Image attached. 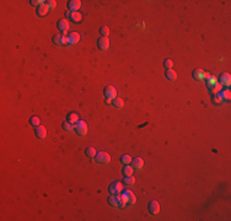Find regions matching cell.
Wrapping results in <instances>:
<instances>
[{
	"mask_svg": "<svg viewBox=\"0 0 231 221\" xmlns=\"http://www.w3.org/2000/svg\"><path fill=\"white\" fill-rule=\"evenodd\" d=\"M119 195H121V193H119V194H111L108 197L107 201H108V204L112 208H117L118 209V206H119Z\"/></svg>",
	"mask_w": 231,
	"mask_h": 221,
	"instance_id": "obj_8",
	"label": "cell"
},
{
	"mask_svg": "<svg viewBox=\"0 0 231 221\" xmlns=\"http://www.w3.org/2000/svg\"><path fill=\"white\" fill-rule=\"evenodd\" d=\"M69 43V38L67 34H62V38H60V44H67Z\"/></svg>",
	"mask_w": 231,
	"mask_h": 221,
	"instance_id": "obj_34",
	"label": "cell"
},
{
	"mask_svg": "<svg viewBox=\"0 0 231 221\" xmlns=\"http://www.w3.org/2000/svg\"><path fill=\"white\" fill-rule=\"evenodd\" d=\"M210 90H211V92H213L214 95H219V92H220L221 90H223V85L219 84V82H218V84H215V85H214L213 87H211Z\"/></svg>",
	"mask_w": 231,
	"mask_h": 221,
	"instance_id": "obj_27",
	"label": "cell"
},
{
	"mask_svg": "<svg viewBox=\"0 0 231 221\" xmlns=\"http://www.w3.org/2000/svg\"><path fill=\"white\" fill-rule=\"evenodd\" d=\"M60 38H62V34H59V33L54 34L53 36V43L54 44H60Z\"/></svg>",
	"mask_w": 231,
	"mask_h": 221,
	"instance_id": "obj_33",
	"label": "cell"
},
{
	"mask_svg": "<svg viewBox=\"0 0 231 221\" xmlns=\"http://www.w3.org/2000/svg\"><path fill=\"white\" fill-rule=\"evenodd\" d=\"M87 130H89L87 124L84 121H79V122H76L75 124H74V132L80 136H85L87 134Z\"/></svg>",
	"mask_w": 231,
	"mask_h": 221,
	"instance_id": "obj_1",
	"label": "cell"
},
{
	"mask_svg": "<svg viewBox=\"0 0 231 221\" xmlns=\"http://www.w3.org/2000/svg\"><path fill=\"white\" fill-rule=\"evenodd\" d=\"M67 121H68V122H70L71 124H75L76 122H79V121H80V119H79V116H78V113L70 112V113L68 114V118H67Z\"/></svg>",
	"mask_w": 231,
	"mask_h": 221,
	"instance_id": "obj_18",
	"label": "cell"
},
{
	"mask_svg": "<svg viewBox=\"0 0 231 221\" xmlns=\"http://www.w3.org/2000/svg\"><path fill=\"white\" fill-rule=\"evenodd\" d=\"M81 7V1L80 0H70L68 3V9L69 11H78Z\"/></svg>",
	"mask_w": 231,
	"mask_h": 221,
	"instance_id": "obj_13",
	"label": "cell"
},
{
	"mask_svg": "<svg viewBox=\"0 0 231 221\" xmlns=\"http://www.w3.org/2000/svg\"><path fill=\"white\" fill-rule=\"evenodd\" d=\"M47 5H48L49 9H54L55 5H57V3H55L54 0H49V1H47Z\"/></svg>",
	"mask_w": 231,
	"mask_h": 221,
	"instance_id": "obj_35",
	"label": "cell"
},
{
	"mask_svg": "<svg viewBox=\"0 0 231 221\" xmlns=\"http://www.w3.org/2000/svg\"><path fill=\"white\" fill-rule=\"evenodd\" d=\"M219 96L223 98V101H229L230 100V90L229 89H223L219 92Z\"/></svg>",
	"mask_w": 231,
	"mask_h": 221,
	"instance_id": "obj_19",
	"label": "cell"
},
{
	"mask_svg": "<svg viewBox=\"0 0 231 221\" xmlns=\"http://www.w3.org/2000/svg\"><path fill=\"white\" fill-rule=\"evenodd\" d=\"M34 134H36V136L38 138V139L43 140L44 138L47 136V129H45L44 127H42V125H38V127L34 128Z\"/></svg>",
	"mask_w": 231,
	"mask_h": 221,
	"instance_id": "obj_9",
	"label": "cell"
},
{
	"mask_svg": "<svg viewBox=\"0 0 231 221\" xmlns=\"http://www.w3.org/2000/svg\"><path fill=\"white\" fill-rule=\"evenodd\" d=\"M132 160H133V159H132L129 155H122V156H121V162H122L123 165H129V163L132 162Z\"/></svg>",
	"mask_w": 231,
	"mask_h": 221,
	"instance_id": "obj_28",
	"label": "cell"
},
{
	"mask_svg": "<svg viewBox=\"0 0 231 221\" xmlns=\"http://www.w3.org/2000/svg\"><path fill=\"white\" fill-rule=\"evenodd\" d=\"M219 84H221L223 86H230L231 84V78H230V74L227 72H223L221 75L219 76Z\"/></svg>",
	"mask_w": 231,
	"mask_h": 221,
	"instance_id": "obj_10",
	"label": "cell"
},
{
	"mask_svg": "<svg viewBox=\"0 0 231 221\" xmlns=\"http://www.w3.org/2000/svg\"><path fill=\"white\" fill-rule=\"evenodd\" d=\"M85 154H86L87 157L94 159L95 155H96V149H95V147H92V146H90V147H87V149L85 150Z\"/></svg>",
	"mask_w": 231,
	"mask_h": 221,
	"instance_id": "obj_22",
	"label": "cell"
},
{
	"mask_svg": "<svg viewBox=\"0 0 231 221\" xmlns=\"http://www.w3.org/2000/svg\"><path fill=\"white\" fill-rule=\"evenodd\" d=\"M48 11H49L48 5H47V4H42V5H40V6H37L36 14L38 15V16H41V17H43V16H45V15L48 14Z\"/></svg>",
	"mask_w": 231,
	"mask_h": 221,
	"instance_id": "obj_12",
	"label": "cell"
},
{
	"mask_svg": "<svg viewBox=\"0 0 231 221\" xmlns=\"http://www.w3.org/2000/svg\"><path fill=\"white\" fill-rule=\"evenodd\" d=\"M164 67H165L166 69H171V68L173 67V61H172L171 59H166V60L164 61Z\"/></svg>",
	"mask_w": 231,
	"mask_h": 221,
	"instance_id": "obj_31",
	"label": "cell"
},
{
	"mask_svg": "<svg viewBox=\"0 0 231 221\" xmlns=\"http://www.w3.org/2000/svg\"><path fill=\"white\" fill-rule=\"evenodd\" d=\"M94 159L100 165H108L109 161H111V156L105 151H100V152H96Z\"/></svg>",
	"mask_w": 231,
	"mask_h": 221,
	"instance_id": "obj_2",
	"label": "cell"
},
{
	"mask_svg": "<svg viewBox=\"0 0 231 221\" xmlns=\"http://www.w3.org/2000/svg\"><path fill=\"white\" fill-rule=\"evenodd\" d=\"M100 33L102 34V37H108V34H109V29L107 26H102L100 29Z\"/></svg>",
	"mask_w": 231,
	"mask_h": 221,
	"instance_id": "obj_30",
	"label": "cell"
},
{
	"mask_svg": "<svg viewBox=\"0 0 231 221\" xmlns=\"http://www.w3.org/2000/svg\"><path fill=\"white\" fill-rule=\"evenodd\" d=\"M68 38H69V44H75V43H78L80 41V34L76 31H74V32L69 33Z\"/></svg>",
	"mask_w": 231,
	"mask_h": 221,
	"instance_id": "obj_15",
	"label": "cell"
},
{
	"mask_svg": "<svg viewBox=\"0 0 231 221\" xmlns=\"http://www.w3.org/2000/svg\"><path fill=\"white\" fill-rule=\"evenodd\" d=\"M112 103H113V106H114L116 108H122L123 105H124L123 100H122V98H118V97H116V98L112 101Z\"/></svg>",
	"mask_w": 231,
	"mask_h": 221,
	"instance_id": "obj_25",
	"label": "cell"
},
{
	"mask_svg": "<svg viewBox=\"0 0 231 221\" xmlns=\"http://www.w3.org/2000/svg\"><path fill=\"white\" fill-rule=\"evenodd\" d=\"M62 127H63V129H64L65 132H73V130H74V124H71V123L68 122V121L64 122Z\"/></svg>",
	"mask_w": 231,
	"mask_h": 221,
	"instance_id": "obj_24",
	"label": "cell"
},
{
	"mask_svg": "<svg viewBox=\"0 0 231 221\" xmlns=\"http://www.w3.org/2000/svg\"><path fill=\"white\" fill-rule=\"evenodd\" d=\"M40 122H41V119H40V117H37V116H32L30 118V124L32 127H34V128L40 125Z\"/></svg>",
	"mask_w": 231,
	"mask_h": 221,
	"instance_id": "obj_23",
	"label": "cell"
},
{
	"mask_svg": "<svg viewBox=\"0 0 231 221\" xmlns=\"http://www.w3.org/2000/svg\"><path fill=\"white\" fill-rule=\"evenodd\" d=\"M108 190L111 194H119V193H122L123 192V184L121 182H112L109 184V187H108Z\"/></svg>",
	"mask_w": 231,
	"mask_h": 221,
	"instance_id": "obj_4",
	"label": "cell"
},
{
	"mask_svg": "<svg viewBox=\"0 0 231 221\" xmlns=\"http://www.w3.org/2000/svg\"><path fill=\"white\" fill-rule=\"evenodd\" d=\"M58 30H59L60 34H67V32L69 30V22H68V20H60L58 22Z\"/></svg>",
	"mask_w": 231,
	"mask_h": 221,
	"instance_id": "obj_11",
	"label": "cell"
},
{
	"mask_svg": "<svg viewBox=\"0 0 231 221\" xmlns=\"http://www.w3.org/2000/svg\"><path fill=\"white\" fill-rule=\"evenodd\" d=\"M147 209H149V213L151 215H158L160 213V205L156 200H150L149 205H147Z\"/></svg>",
	"mask_w": 231,
	"mask_h": 221,
	"instance_id": "obj_5",
	"label": "cell"
},
{
	"mask_svg": "<svg viewBox=\"0 0 231 221\" xmlns=\"http://www.w3.org/2000/svg\"><path fill=\"white\" fill-rule=\"evenodd\" d=\"M134 182H135V179L132 176H125L124 177V184L125 186H133Z\"/></svg>",
	"mask_w": 231,
	"mask_h": 221,
	"instance_id": "obj_29",
	"label": "cell"
},
{
	"mask_svg": "<svg viewBox=\"0 0 231 221\" xmlns=\"http://www.w3.org/2000/svg\"><path fill=\"white\" fill-rule=\"evenodd\" d=\"M97 45H98L100 50L106 52L109 48V40H108V37H101V38L97 41Z\"/></svg>",
	"mask_w": 231,
	"mask_h": 221,
	"instance_id": "obj_6",
	"label": "cell"
},
{
	"mask_svg": "<svg viewBox=\"0 0 231 221\" xmlns=\"http://www.w3.org/2000/svg\"><path fill=\"white\" fill-rule=\"evenodd\" d=\"M64 15H65V17H68V18H69V15H70V11H69V10H67L65 12H64Z\"/></svg>",
	"mask_w": 231,
	"mask_h": 221,
	"instance_id": "obj_36",
	"label": "cell"
},
{
	"mask_svg": "<svg viewBox=\"0 0 231 221\" xmlns=\"http://www.w3.org/2000/svg\"><path fill=\"white\" fill-rule=\"evenodd\" d=\"M223 102H224L223 98H221L219 95H216V96L213 97V103H214V105H220V103H223Z\"/></svg>",
	"mask_w": 231,
	"mask_h": 221,
	"instance_id": "obj_32",
	"label": "cell"
},
{
	"mask_svg": "<svg viewBox=\"0 0 231 221\" xmlns=\"http://www.w3.org/2000/svg\"><path fill=\"white\" fill-rule=\"evenodd\" d=\"M215 84H218V80H216V78H215V76H211V75H210V76H209V79L207 80V87L210 90V89L213 87Z\"/></svg>",
	"mask_w": 231,
	"mask_h": 221,
	"instance_id": "obj_21",
	"label": "cell"
},
{
	"mask_svg": "<svg viewBox=\"0 0 231 221\" xmlns=\"http://www.w3.org/2000/svg\"><path fill=\"white\" fill-rule=\"evenodd\" d=\"M103 94H105V97L106 98H109V100H114L116 98V95H117V91L113 86H106L105 90H103Z\"/></svg>",
	"mask_w": 231,
	"mask_h": 221,
	"instance_id": "obj_7",
	"label": "cell"
},
{
	"mask_svg": "<svg viewBox=\"0 0 231 221\" xmlns=\"http://www.w3.org/2000/svg\"><path fill=\"white\" fill-rule=\"evenodd\" d=\"M165 76L170 81H175L177 79V74H176V71L172 70V69H167L165 71Z\"/></svg>",
	"mask_w": 231,
	"mask_h": 221,
	"instance_id": "obj_17",
	"label": "cell"
},
{
	"mask_svg": "<svg viewBox=\"0 0 231 221\" xmlns=\"http://www.w3.org/2000/svg\"><path fill=\"white\" fill-rule=\"evenodd\" d=\"M69 20L74 23H79L81 21V14L78 12V11H70V15H69Z\"/></svg>",
	"mask_w": 231,
	"mask_h": 221,
	"instance_id": "obj_16",
	"label": "cell"
},
{
	"mask_svg": "<svg viewBox=\"0 0 231 221\" xmlns=\"http://www.w3.org/2000/svg\"><path fill=\"white\" fill-rule=\"evenodd\" d=\"M143 165H144V161H143V159H140V157H135V159H133L132 162H131V166H132L134 170H142V168H143Z\"/></svg>",
	"mask_w": 231,
	"mask_h": 221,
	"instance_id": "obj_14",
	"label": "cell"
},
{
	"mask_svg": "<svg viewBox=\"0 0 231 221\" xmlns=\"http://www.w3.org/2000/svg\"><path fill=\"white\" fill-rule=\"evenodd\" d=\"M133 171H134V168L132 167V166L124 165V167H123V170H122V173H123L124 177H125V176H132V174H133Z\"/></svg>",
	"mask_w": 231,
	"mask_h": 221,
	"instance_id": "obj_20",
	"label": "cell"
},
{
	"mask_svg": "<svg viewBox=\"0 0 231 221\" xmlns=\"http://www.w3.org/2000/svg\"><path fill=\"white\" fill-rule=\"evenodd\" d=\"M121 194H122L123 199L125 200V203H127V205H128V206H132V205H134V204H135L136 198H135V195L133 194V192H132V190L125 189V190H123V192L121 193Z\"/></svg>",
	"mask_w": 231,
	"mask_h": 221,
	"instance_id": "obj_3",
	"label": "cell"
},
{
	"mask_svg": "<svg viewBox=\"0 0 231 221\" xmlns=\"http://www.w3.org/2000/svg\"><path fill=\"white\" fill-rule=\"evenodd\" d=\"M203 71L202 69H197V70H194L192 72V76L194 78V79H198V80H202V78H203Z\"/></svg>",
	"mask_w": 231,
	"mask_h": 221,
	"instance_id": "obj_26",
	"label": "cell"
}]
</instances>
